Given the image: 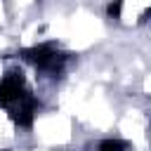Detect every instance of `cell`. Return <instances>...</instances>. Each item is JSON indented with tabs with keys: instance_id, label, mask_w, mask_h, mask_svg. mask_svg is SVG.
<instances>
[{
	"instance_id": "7a4b0ae2",
	"label": "cell",
	"mask_w": 151,
	"mask_h": 151,
	"mask_svg": "<svg viewBox=\"0 0 151 151\" xmlns=\"http://www.w3.org/2000/svg\"><path fill=\"white\" fill-rule=\"evenodd\" d=\"M97 149L99 151H127V144L123 139H101Z\"/></svg>"
},
{
	"instance_id": "6da1fadb",
	"label": "cell",
	"mask_w": 151,
	"mask_h": 151,
	"mask_svg": "<svg viewBox=\"0 0 151 151\" xmlns=\"http://www.w3.org/2000/svg\"><path fill=\"white\" fill-rule=\"evenodd\" d=\"M21 57L31 61L38 71H47V73H57L66 61V54H61L52 45H35V47L21 50Z\"/></svg>"
},
{
	"instance_id": "3957f363",
	"label": "cell",
	"mask_w": 151,
	"mask_h": 151,
	"mask_svg": "<svg viewBox=\"0 0 151 151\" xmlns=\"http://www.w3.org/2000/svg\"><path fill=\"white\" fill-rule=\"evenodd\" d=\"M120 9H123V0H113L109 5V17L111 19H120Z\"/></svg>"
}]
</instances>
